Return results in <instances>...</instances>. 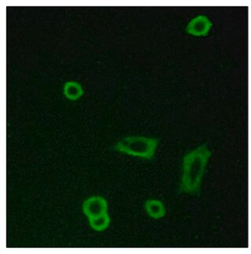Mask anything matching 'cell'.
<instances>
[{"instance_id":"6da1fadb","label":"cell","mask_w":251,"mask_h":254,"mask_svg":"<svg viewBox=\"0 0 251 254\" xmlns=\"http://www.w3.org/2000/svg\"><path fill=\"white\" fill-rule=\"evenodd\" d=\"M211 152L206 144L185 156L183 160V175L181 184V192L199 194L202 180L206 172V165Z\"/></svg>"},{"instance_id":"7a4b0ae2","label":"cell","mask_w":251,"mask_h":254,"mask_svg":"<svg viewBox=\"0 0 251 254\" xmlns=\"http://www.w3.org/2000/svg\"><path fill=\"white\" fill-rule=\"evenodd\" d=\"M159 143L158 139L127 136L119 141L115 145L114 149L120 153L151 160L153 159Z\"/></svg>"},{"instance_id":"3957f363","label":"cell","mask_w":251,"mask_h":254,"mask_svg":"<svg viewBox=\"0 0 251 254\" xmlns=\"http://www.w3.org/2000/svg\"><path fill=\"white\" fill-rule=\"evenodd\" d=\"M83 210L89 219L94 218L107 213L108 203L102 197H91L83 202Z\"/></svg>"},{"instance_id":"277c9868","label":"cell","mask_w":251,"mask_h":254,"mask_svg":"<svg viewBox=\"0 0 251 254\" xmlns=\"http://www.w3.org/2000/svg\"><path fill=\"white\" fill-rule=\"evenodd\" d=\"M212 23L208 17L205 15H199L188 24L186 32L194 36H205L208 35L211 29Z\"/></svg>"},{"instance_id":"5b68a950","label":"cell","mask_w":251,"mask_h":254,"mask_svg":"<svg viewBox=\"0 0 251 254\" xmlns=\"http://www.w3.org/2000/svg\"><path fill=\"white\" fill-rule=\"evenodd\" d=\"M144 208L149 217L154 219H159L164 217L166 214L165 206L163 202L158 200H148L145 202Z\"/></svg>"},{"instance_id":"8992f818","label":"cell","mask_w":251,"mask_h":254,"mask_svg":"<svg viewBox=\"0 0 251 254\" xmlns=\"http://www.w3.org/2000/svg\"><path fill=\"white\" fill-rule=\"evenodd\" d=\"M64 96L67 99L71 101H76L79 99L84 94L83 86L79 84V82L69 81L64 83Z\"/></svg>"},{"instance_id":"52a82bcc","label":"cell","mask_w":251,"mask_h":254,"mask_svg":"<svg viewBox=\"0 0 251 254\" xmlns=\"http://www.w3.org/2000/svg\"><path fill=\"white\" fill-rule=\"evenodd\" d=\"M89 221H90V227L94 230L102 232L109 228V224H110V217L106 213L105 214L98 216V217H94V218L89 219Z\"/></svg>"}]
</instances>
